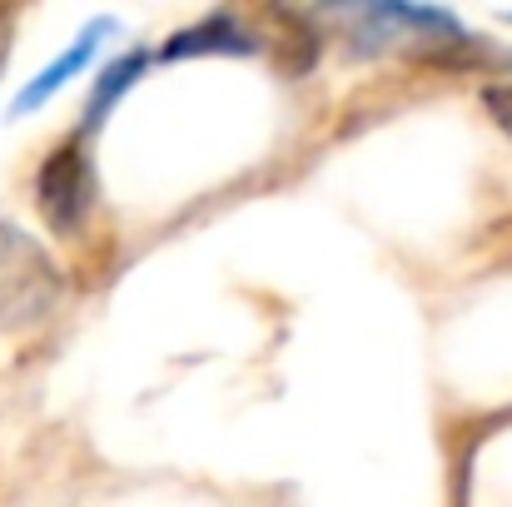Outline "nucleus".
<instances>
[{
    "label": "nucleus",
    "mask_w": 512,
    "mask_h": 507,
    "mask_svg": "<svg viewBox=\"0 0 512 507\" xmlns=\"http://www.w3.org/2000/svg\"><path fill=\"white\" fill-rule=\"evenodd\" d=\"M60 289L55 259L15 224H0V334L40 324L60 304Z\"/></svg>",
    "instance_id": "f257e3e1"
},
{
    "label": "nucleus",
    "mask_w": 512,
    "mask_h": 507,
    "mask_svg": "<svg viewBox=\"0 0 512 507\" xmlns=\"http://www.w3.org/2000/svg\"><path fill=\"white\" fill-rule=\"evenodd\" d=\"M35 199H40L45 224L60 229V234H70V229L85 219V209H90V199H95V174L85 165L80 135H75L70 145H60V150L40 165V174H35Z\"/></svg>",
    "instance_id": "f03ea898"
},
{
    "label": "nucleus",
    "mask_w": 512,
    "mask_h": 507,
    "mask_svg": "<svg viewBox=\"0 0 512 507\" xmlns=\"http://www.w3.org/2000/svg\"><path fill=\"white\" fill-rule=\"evenodd\" d=\"M110 30H115V20H110V15H100L95 25H85V30L75 35V45H70V50H65L55 65H45V70H40V75H35V80H30V85L15 95V115H30L45 95H55V90H60V85H65V80H70V75H75V70H80L90 55H95L100 35H110Z\"/></svg>",
    "instance_id": "7ed1b4c3"
},
{
    "label": "nucleus",
    "mask_w": 512,
    "mask_h": 507,
    "mask_svg": "<svg viewBox=\"0 0 512 507\" xmlns=\"http://www.w3.org/2000/svg\"><path fill=\"white\" fill-rule=\"evenodd\" d=\"M204 50H209V55H249V50H254V35H249L234 15H209V20L179 30L160 55H165V60H184V55H204Z\"/></svg>",
    "instance_id": "20e7f679"
},
{
    "label": "nucleus",
    "mask_w": 512,
    "mask_h": 507,
    "mask_svg": "<svg viewBox=\"0 0 512 507\" xmlns=\"http://www.w3.org/2000/svg\"><path fill=\"white\" fill-rule=\"evenodd\" d=\"M145 70V50H135V55H120L115 65H105V75H100V85H95V95H90V125L135 85V75Z\"/></svg>",
    "instance_id": "39448f33"
},
{
    "label": "nucleus",
    "mask_w": 512,
    "mask_h": 507,
    "mask_svg": "<svg viewBox=\"0 0 512 507\" xmlns=\"http://www.w3.org/2000/svg\"><path fill=\"white\" fill-rule=\"evenodd\" d=\"M483 105L498 115V125L512 135V85H488V90H483Z\"/></svg>",
    "instance_id": "423d86ee"
}]
</instances>
